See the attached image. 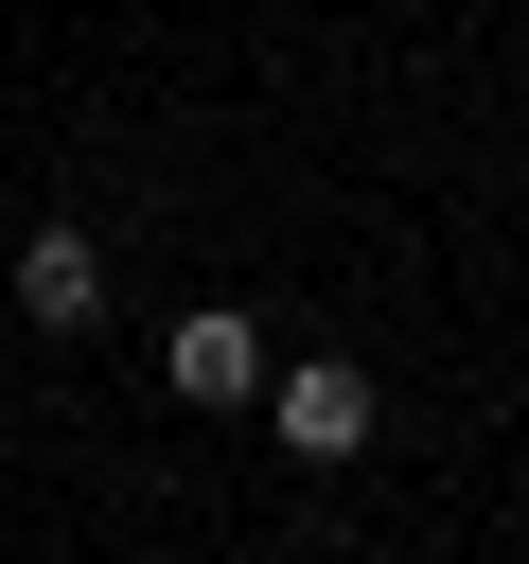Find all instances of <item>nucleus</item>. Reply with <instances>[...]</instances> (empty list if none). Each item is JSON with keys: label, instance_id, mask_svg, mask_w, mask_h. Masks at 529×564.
I'll list each match as a JSON object with an SVG mask.
<instances>
[{"label": "nucleus", "instance_id": "f03ea898", "mask_svg": "<svg viewBox=\"0 0 529 564\" xmlns=\"http://www.w3.org/2000/svg\"><path fill=\"white\" fill-rule=\"evenodd\" d=\"M159 388H176V405H212V423H229V405H264V317H247V300H194V317L159 335Z\"/></svg>", "mask_w": 529, "mask_h": 564}, {"label": "nucleus", "instance_id": "f257e3e1", "mask_svg": "<svg viewBox=\"0 0 529 564\" xmlns=\"http://www.w3.org/2000/svg\"><path fill=\"white\" fill-rule=\"evenodd\" d=\"M370 423H388V405H370V370H353V352L264 370V441H282L300 476H353V458H370Z\"/></svg>", "mask_w": 529, "mask_h": 564}, {"label": "nucleus", "instance_id": "7ed1b4c3", "mask_svg": "<svg viewBox=\"0 0 529 564\" xmlns=\"http://www.w3.org/2000/svg\"><path fill=\"white\" fill-rule=\"evenodd\" d=\"M0 300H18L35 335H106V247H88V229H35V247L0 264Z\"/></svg>", "mask_w": 529, "mask_h": 564}]
</instances>
